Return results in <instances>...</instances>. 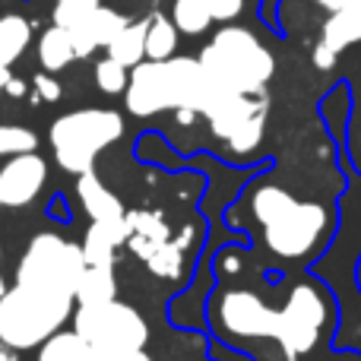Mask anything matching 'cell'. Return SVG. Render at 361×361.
<instances>
[{
	"label": "cell",
	"mask_w": 361,
	"mask_h": 361,
	"mask_svg": "<svg viewBox=\"0 0 361 361\" xmlns=\"http://www.w3.org/2000/svg\"><path fill=\"white\" fill-rule=\"evenodd\" d=\"M86 267L82 247L42 231L16 263L13 286L0 295V343L13 352L44 345L73 320L76 282Z\"/></svg>",
	"instance_id": "cell-1"
},
{
	"label": "cell",
	"mask_w": 361,
	"mask_h": 361,
	"mask_svg": "<svg viewBox=\"0 0 361 361\" xmlns=\"http://www.w3.org/2000/svg\"><path fill=\"white\" fill-rule=\"evenodd\" d=\"M250 212L260 225L263 247L282 263H311L336 228L324 203L298 200L279 184L257 187Z\"/></svg>",
	"instance_id": "cell-2"
},
{
	"label": "cell",
	"mask_w": 361,
	"mask_h": 361,
	"mask_svg": "<svg viewBox=\"0 0 361 361\" xmlns=\"http://www.w3.org/2000/svg\"><path fill=\"white\" fill-rule=\"evenodd\" d=\"M206 92H209V80L197 57L143 61L133 67L130 80H127L124 105L137 118L178 111V118L190 124L203 108Z\"/></svg>",
	"instance_id": "cell-3"
},
{
	"label": "cell",
	"mask_w": 361,
	"mask_h": 361,
	"mask_svg": "<svg viewBox=\"0 0 361 361\" xmlns=\"http://www.w3.org/2000/svg\"><path fill=\"white\" fill-rule=\"evenodd\" d=\"M197 61L212 86L238 95H263L267 82L276 73V61L269 48L244 25L219 29L212 42L200 51Z\"/></svg>",
	"instance_id": "cell-4"
},
{
	"label": "cell",
	"mask_w": 361,
	"mask_h": 361,
	"mask_svg": "<svg viewBox=\"0 0 361 361\" xmlns=\"http://www.w3.org/2000/svg\"><path fill=\"white\" fill-rule=\"evenodd\" d=\"M124 137V118L111 108H80L67 111L51 124L48 140L54 162L67 175H86L95 169V159Z\"/></svg>",
	"instance_id": "cell-5"
},
{
	"label": "cell",
	"mask_w": 361,
	"mask_h": 361,
	"mask_svg": "<svg viewBox=\"0 0 361 361\" xmlns=\"http://www.w3.org/2000/svg\"><path fill=\"white\" fill-rule=\"evenodd\" d=\"M73 333L86 339L105 361H124L137 352H146V343H149V324L137 307L124 305V301L76 307Z\"/></svg>",
	"instance_id": "cell-6"
},
{
	"label": "cell",
	"mask_w": 361,
	"mask_h": 361,
	"mask_svg": "<svg viewBox=\"0 0 361 361\" xmlns=\"http://www.w3.org/2000/svg\"><path fill=\"white\" fill-rule=\"evenodd\" d=\"M200 114L209 121L212 133L235 156H247L263 143V127H267V99L263 95L225 92V89L209 82V92H206Z\"/></svg>",
	"instance_id": "cell-7"
},
{
	"label": "cell",
	"mask_w": 361,
	"mask_h": 361,
	"mask_svg": "<svg viewBox=\"0 0 361 361\" xmlns=\"http://www.w3.org/2000/svg\"><path fill=\"white\" fill-rule=\"evenodd\" d=\"M336 305L330 301V295L317 286V282H298L288 295V301L282 305V339L279 345L292 358L307 355L317 345V339L324 336V330L330 326V320L336 317Z\"/></svg>",
	"instance_id": "cell-8"
},
{
	"label": "cell",
	"mask_w": 361,
	"mask_h": 361,
	"mask_svg": "<svg viewBox=\"0 0 361 361\" xmlns=\"http://www.w3.org/2000/svg\"><path fill=\"white\" fill-rule=\"evenodd\" d=\"M127 244L146 263L149 273L165 282H178L184 269V244L175 241L171 225L162 212L152 209H130L127 212Z\"/></svg>",
	"instance_id": "cell-9"
},
{
	"label": "cell",
	"mask_w": 361,
	"mask_h": 361,
	"mask_svg": "<svg viewBox=\"0 0 361 361\" xmlns=\"http://www.w3.org/2000/svg\"><path fill=\"white\" fill-rule=\"evenodd\" d=\"M216 330L241 339H282V307H269L263 298H257L247 288L219 292L209 305Z\"/></svg>",
	"instance_id": "cell-10"
},
{
	"label": "cell",
	"mask_w": 361,
	"mask_h": 361,
	"mask_svg": "<svg viewBox=\"0 0 361 361\" xmlns=\"http://www.w3.org/2000/svg\"><path fill=\"white\" fill-rule=\"evenodd\" d=\"M324 6L320 38L314 48V63L320 70H330L345 48L361 42V0H317Z\"/></svg>",
	"instance_id": "cell-11"
},
{
	"label": "cell",
	"mask_w": 361,
	"mask_h": 361,
	"mask_svg": "<svg viewBox=\"0 0 361 361\" xmlns=\"http://www.w3.org/2000/svg\"><path fill=\"white\" fill-rule=\"evenodd\" d=\"M48 184V162L38 152H23L0 169V209H23L35 203Z\"/></svg>",
	"instance_id": "cell-12"
},
{
	"label": "cell",
	"mask_w": 361,
	"mask_h": 361,
	"mask_svg": "<svg viewBox=\"0 0 361 361\" xmlns=\"http://www.w3.org/2000/svg\"><path fill=\"white\" fill-rule=\"evenodd\" d=\"M244 10V0H175L171 23L184 35H200L212 23H231Z\"/></svg>",
	"instance_id": "cell-13"
},
{
	"label": "cell",
	"mask_w": 361,
	"mask_h": 361,
	"mask_svg": "<svg viewBox=\"0 0 361 361\" xmlns=\"http://www.w3.org/2000/svg\"><path fill=\"white\" fill-rule=\"evenodd\" d=\"M124 25H127V19L121 16L118 10H111V6H99L92 16H86L82 23H76L73 29H70L76 57H89L92 51L108 48Z\"/></svg>",
	"instance_id": "cell-14"
},
{
	"label": "cell",
	"mask_w": 361,
	"mask_h": 361,
	"mask_svg": "<svg viewBox=\"0 0 361 361\" xmlns=\"http://www.w3.org/2000/svg\"><path fill=\"white\" fill-rule=\"evenodd\" d=\"M127 244V216L121 222H92L82 238V260L86 267H114L118 250Z\"/></svg>",
	"instance_id": "cell-15"
},
{
	"label": "cell",
	"mask_w": 361,
	"mask_h": 361,
	"mask_svg": "<svg viewBox=\"0 0 361 361\" xmlns=\"http://www.w3.org/2000/svg\"><path fill=\"white\" fill-rule=\"evenodd\" d=\"M76 197H80L82 209H86V216L92 222H121L127 216L118 193L102 184V178L95 171H86V175L76 178Z\"/></svg>",
	"instance_id": "cell-16"
},
{
	"label": "cell",
	"mask_w": 361,
	"mask_h": 361,
	"mask_svg": "<svg viewBox=\"0 0 361 361\" xmlns=\"http://www.w3.org/2000/svg\"><path fill=\"white\" fill-rule=\"evenodd\" d=\"M118 301V276L114 267H82L76 282V307H95Z\"/></svg>",
	"instance_id": "cell-17"
},
{
	"label": "cell",
	"mask_w": 361,
	"mask_h": 361,
	"mask_svg": "<svg viewBox=\"0 0 361 361\" xmlns=\"http://www.w3.org/2000/svg\"><path fill=\"white\" fill-rule=\"evenodd\" d=\"M38 361H105L86 339H80L73 330H61L38 345Z\"/></svg>",
	"instance_id": "cell-18"
},
{
	"label": "cell",
	"mask_w": 361,
	"mask_h": 361,
	"mask_svg": "<svg viewBox=\"0 0 361 361\" xmlns=\"http://www.w3.org/2000/svg\"><path fill=\"white\" fill-rule=\"evenodd\" d=\"M38 61H42V67L48 70V73H57V70L70 67V63L76 61L70 29H61V25L44 29L42 38H38Z\"/></svg>",
	"instance_id": "cell-19"
},
{
	"label": "cell",
	"mask_w": 361,
	"mask_h": 361,
	"mask_svg": "<svg viewBox=\"0 0 361 361\" xmlns=\"http://www.w3.org/2000/svg\"><path fill=\"white\" fill-rule=\"evenodd\" d=\"M146 29H149V19L143 23H127L124 29L114 35V42L108 44V57L118 63H124L127 70H133L137 63H143L146 57Z\"/></svg>",
	"instance_id": "cell-20"
},
{
	"label": "cell",
	"mask_w": 361,
	"mask_h": 361,
	"mask_svg": "<svg viewBox=\"0 0 361 361\" xmlns=\"http://www.w3.org/2000/svg\"><path fill=\"white\" fill-rule=\"evenodd\" d=\"M32 42V25L23 16H0V67H13Z\"/></svg>",
	"instance_id": "cell-21"
},
{
	"label": "cell",
	"mask_w": 361,
	"mask_h": 361,
	"mask_svg": "<svg viewBox=\"0 0 361 361\" xmlns=\"http://www.w3.org/2000/svg\"><path fill=\"white\" fill-rule=\"evenodd\" d=\"M178 48V25L169 16H152L146 29V57L149 61H169Z\"/></svg>",
	"instance_id": "cell-22"
},
{
	"label": "cell",
	"mask_w": 361,
	"mask_h": 361,
	"mask_svg": "<svg viewBox=\"0 0 361 361\" xmlns=\"http://www.w3.org/2000/svg\"><path fill=\"white\" fill-rule=\"evenodd\" d=\"M38 149V137L35 130L19 124H0V159H13L23 152H35Z\"/></svg>",
	"instance_id": "cell-23"
},
{
	"label": "cell",
	"mask_w": 361,
	"mask_h": 361,
	"mask_svg": "<svg viewBox=\"0 0 361 361\" xmlns=\"http://www.w3.org/2000/svg\"><path fill=\"white\" fill-rule=\"evenodd\" d=\"M127 80H130V73H127L124 63L111 61V57L95 63V86H99L105 95H124Z\"/></svg>",
	"instance_id": "cell-24"
},
{
	"label": "cell",
	"mask_w": 361,
	"mask_h": 361,
	"mask_svg": "<svg viewBox=\"0 0 361 361\" xmlns=\"http://www.w3.org/2000/svg\"><path fill=\"white\" fill-rule=\"evenodd\" d=\"M102 6V0H57L54 4V25L61 29H73L86 16H92Z\"/></svg>",
	"instance_id": "cell-25"
},
{
	"label": "cell",
	"mask_w": 361,
	"mask_h": 361,
	"mask_svg": "<svg viewBox=\"0 0 361 361\" xmlns=\"http://www.w3.org/2000/svg\"><path fill=\"white\" fill-rule=\"evenodd\" d=\"M32 99L35 102H57L61 99V86H57V80H51L48 73H38L35 80H32Z\"/></svg>",
	"instance_id": "cell-26"
},
{
	"label": "cell",
	"mask_w": 361,
	"mask_h": 361,
	"mask_svg": "<svg viewBox=\"0 0 361 361\" xmlns=\"http://www.w3.org/2000/svg\"><path fill=\"white\" fill-rule=\"evenodd\" d=\"M349 156L355 171L361 175V108L355 111V121H352V130H349Z\"/></svg>",
	"instance_id": "cell-27"
},
{
	"label": "cell",
	"mask_w": 361,
	"mask_h": 361,
	"mask_svg": "<svg viewBox=\"0 0 361 361\" xmlns=\"http://www.w3.org/2000/svg\"><path fill=\"white\" fill-rule=\"evenodd\" d=\"M44 216L48 219H54V222H61V225H67L70 219V206H67V200H63V193H54V200H48V206H44Z\"/></svg>",
	"instance_id": "cell-28"
},
{
	"label": "cell",
	"mask_w": 361,
	"mask_h": 361,
	"mask_svg": "<svg viewBox=\"0 0 361 361\" xmlns=\"http://www.w3.org/2000/svg\"><path fill=\"white\" fill-rule=\"evenodd\" d=\"M25 89H29V86H25L23 80H13V76H10V82L4 86V92H6V95H16V99H19V95L25 92Z\"/></svg>",
	"instance_id": "cell-29"
},
{
	"label": "cell",
	"mask_w": 361,
	"mask_h": 361,
	"mask_svg": "<svg viewBox=\"0 0 361 361\" xmlns=\"http://www.w3.org/2000/svg\"><path fill=\"white\" fill-rule=\"evenodd\" d=\"M10 76H13V73H10V67H0V89H4L6 82H10Z\"/></svg>",
	"instance_id": "cell-30"
},
{
	"label": "cell",
	"mask_w": 361,
	"mask_h": 361,
	"mask_svg": "<svg viewBox=\"0 0 361 361\" xmlns=\"http://www.w3.org/2000/svg\"><path fill=\"white\" fill-rule=\"evenodd\" d=\"M10 352H13V349H6V345L0 343V361H13V355H10Z\"/></svg>",
	"instance_id": "cell-31"
},
{
	"label": "cell",
	"mask_w": 361,
	"mask_h": 361,
	"mask_svg": "<svg viewBox=\"0 0 361 361\" xmlns=\"http://www.w3.org/2000/svg\"><path fill=\"white\" fill-rule=\"evenodd\" d=\"M124 361H152L146 352H137V355H130V358H124Z\"/></svg>",
	"instance_id": "cell-32"
},
{
	"label": "cell",
	"mask_w": 361,
	"mask_h": 361,
	"mask_svg": "<svg viewBox=\"0 0 361 361\" xmlns=\"http://www.w3.org/2000/svg\"><path fill=\"white\" fill-rule=\"evenodd\" d=\"M355 279H358V288H361V257H358V263H355Z\"/></svg>",
	"instance_id": "cell-33"
},
{
	"label": "cell",
	"mask_w": 361,
	"mask_h": 361,
	"mask_svg": "<svg viewBox=\"0 0 361 361\" xmlns=\"http://www.w3.org/2000/svg\"><path fill=\"white\" fill-rule=\"evenodd\" d=\"M4 292H6V282H4V279H0V295H4Z\"/></svg>",
	"instance_id": "cell-34"
},
{
	"label": "cell",
	"mask_w": 361,
	"mask_h": 361,
	"mask_svg": "<svg viewBox=\"0 0 361 361\" xmlns=\"http://www.w3.org/2000/svg\"><path fill=\"white\" fill-rule=\"evenodd\" d=\"M0 260H4V247H0Z\"/></svg>",
	"instance_id": "cell-35"
}]
</instances>
